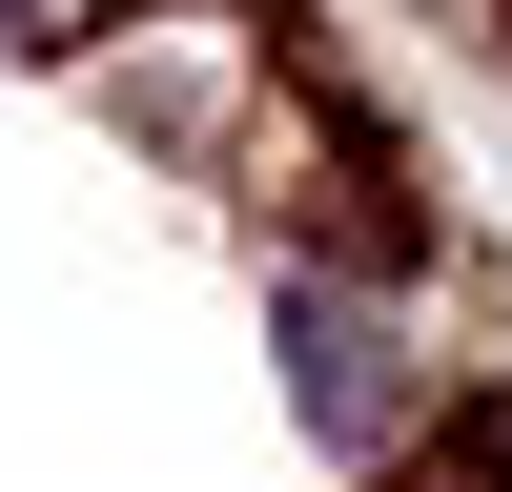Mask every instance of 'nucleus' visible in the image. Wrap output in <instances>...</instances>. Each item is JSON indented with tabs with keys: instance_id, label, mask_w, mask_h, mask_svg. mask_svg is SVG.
<instances>
[{
	"instance_id": "1",
	"label": "nucleus",
	"mask_w": 512,
	"mask_h": 492,
	"mask_svg": "<svg viewBox=\"0 0 512 492\" xmlns=\"http://www.w3.org/2000/svg\"><path fill=\"white\" fill-rule=\"evenodd\" d=\"M287 390H308L328 451H369V431H390V328H369L349 287H287Z\"/></svg>"
},
{
	"instance_id": "2",
	"label": "nucleus",
	"mask_w": 512,
	"mask_h": 492,
	"mask_svg": "<svg viewBox=\"0 0 512 492\" xmlns=\"http://www.w3.org/2000/svg\"><path fill=\"white\" fill-rule=\"evenodd\" d=\"M0 41H41V0H0Z\"/></svg>"
}]
</instances>
